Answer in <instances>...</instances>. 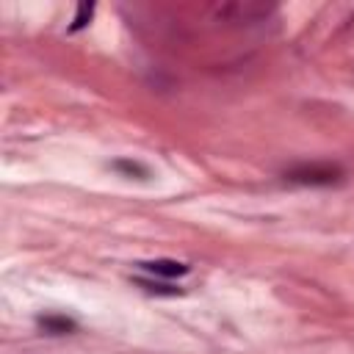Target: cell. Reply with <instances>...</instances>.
<instances>
[{
    "mask_svg": "<svg viewBox=\"0 0 354 354\" xmlns=\"http://www.w3.org/2000/svg\"><path fill=\"white\" fill-rule=\"evenodd\" d=\"M285 180L299 185H332L343 180V169L332 163H301L285 171Z\"/></svg>",
    "mask_w": 354,
    "mask_h": 354,
    "instance_id": "obj_1",
    "label": "cell"
},
{
    "mask_svg": "<svg viewBox=\"0 0 354 354\" xmlns=\"http://www.w3.org/2000/svg\"><path fill=\"white\" fill-rule=\"evenodd\" d=\"M138 268L152 274V277H183V274H188V266L180 263V260H144V263H138Z\"/></svg>",
    "mask_w": 354,
    "mask_h": 354,
    "instance_id": "obj_2",
    "label": "cell"
},
{
    "mask_svg": "<svg viewBox=\"0 0 354 354\" xmlns=\"http://www.w3.org/2000/svg\"><path fill=\"white\" fill-rule=\"evenodd\" d=\"M39 326L44 332H50V335H64V332H72L77 324L72 318H66V315H41L39 318Z\"/></svg>",
    "mask_w": 354,
    "mask_h": 354,
    "instance_id": "obj_3",
    "label": "cell"
},
{
    "mask_svg": "<svg viewBox=\"0 0 354 354\" xmlns=\"http://www.w3.org/2000/svg\"><path fill=\"white\" fill-rule=\"evenodd\" d=\"M113 169H119V171H124V174H138L141 180L149 174V169H147L144 163H138V160H113Z\"/></svg>",
    "mask_w": 354,
    "mask_h": 354,
    "instance_id": "obj_4",
    "label": "cell"
},
{
    "mask_svg": "<svg viewBox=\"0 0 354 354\" xmlns=\"http://www.w3.org/2000/svg\"><path fill=\"white\" fill-rule=\"evenodd\" d=\"M91 14H94V6H91V3L77 6V14H75V19H72V28H69V30H80V28H86V22L91 19Z\"/></svg>",
    "mask_w": 354,
    "mask_h": 354,
    "instance_id": "obj_5",
    "label": "cell"
},
{
    "mask_svg": "<svg viewBox=\"0 0 354 354\" xmlns=\"http://www.w3.org/2000/svg\"><path fill=\"white\" fill-rule=\"evenodd\" d=\"M138 285H141L144 290H152V293H166V296L180 293V288H171V285H158V282H152V279H138Z\"/></svg>",
    "mask_w": 354,
    "mask_h": 354,
    "instance_id": "obj_6",
    "label": "cell"
}]
</instances>
